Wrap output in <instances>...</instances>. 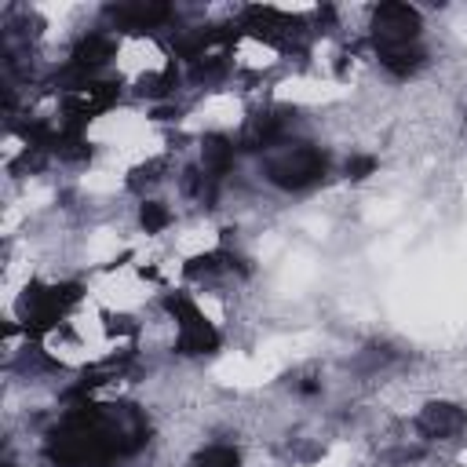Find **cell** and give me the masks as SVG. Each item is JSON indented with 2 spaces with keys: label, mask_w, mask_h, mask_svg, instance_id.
Segmentation results:
<instances>
[{
  "label": "cell",
  "mask_w": 467,
  "mask_h": 467,
  "mask_svg": "<svg viewBox=\"0 0 467 467\" xmlns=\"http://www.w3.org/2000/svg\"><path fill=\"white\" fill-rule=\"evenodd\" d=\"M109 18L120 29H157V26H164L171 18V7L168 4H153V0L117 4V7H109Z\"/></svg>",
  "instance_id": "52a82bcc"
},
{
  "label": "cell",
  "mask_w": 467,
  "mask_h": 467,
  "mask_svg": "<svg viewBox=\"0 0 467 467\" xmlns=\"http://www.w3.org/2000/svg\"><path fill=\"white\" fill-rule=\"evenodd\" d=\"M146 441V420L131 405H77L47 438L55 467H109Z\"/></svg>",
  "instance_id": "6da1fadb"
},
{
  "label": "cell",
  "mask_w": 467,
  "mask_h": 467,
  "mask_svg": "<svg viewBox=\"0 0 467 467\" xmlns=\"http://www.w3.org/2000/svg\"><path fill=\"white\" fill-rule=\"evenodd\" d=\"M416 423H420V431L427 438H452V434H460L467 427V412L460 405H452V401H431L420 412Z\"/></svg>",
  "instance_id": "8992f818"
},
{
  "label": "cell",
  "mask_w": 467,
  "mask_h": 467,
  "mask_svg": "<svg viewBox=\"0 0 467 467\" xmlns=\"http://www.w3.org/2000/svg\"><path fill=\"white\" fill-rule=\"evenodd\" d=\"M379 66L394 77H412L420 66H423V47L420 44H405V47H387V51H376Z\"/></svg>",
  "instance_id": "30bf717a"
},
{
  "label": "cell",
  "mask_w": 467,
  "mask_h": 467,
  "mask_svg": "<svg viewBox=\"0 0 467 467\" xmlns=\"http://www.w3.org/2000/svg\"><path fill=\"white\" fill-rule=\"evenodd\" d=\"M77 299H80L77 285H29L18 299V321L26 325L29 336H40L62 325V317L73 310Z\"/></svg>",
  "instance_id": "7a4b0ae2"
},
{
  "label": "cell",
  "mask_w": 467,
  "mask_h": 467,
  "mask_svg": "<svg viewBox=\"0 0 467 467\" xmlns=\"http://www.w3.org/2000/svg\"><path fill=\"white\" fill-rule=\"evenodd\" d=\"M113 55H117V40H113L109 33H88V36L73 47L69 69H77L80 77H91V73H95L99 66H106Z\"/></svg>",
  "instance_id": "ba28073f"
},
{
  "label": "cell",
  "mask_w": 467,
  "mask_h": 467,
  "mask_svg": "<svg viewBox=\"0 0 467 467\" xmlns=\"http://www.w3.org/2000/svg\"><path fill=\"white\" fill-rule=\"evenodd\" d=\"M164 310L175 321V350L179 354L201 358V354H215L219 350V328L201 314V306L190 296H182V292L164 296Z\"/></svg>",
  "instance_id": "3957f363"
},
{
  "label": "cell",
  "mask_w": 467,
  "mask_h": 467,
  "mask_svg": "<svg viewBox=\"0 0 467 467\" xmlns=\"http://www.w3.org/2000/svg\"><path fill=\"white\" fill-rule=\"evenodd\" d=\"M193 467H241V452L234 445H208L204 452H197Z\"/></svg>",
  "instance_id": "8fae6325"
},
{
  "label": "cell",
  "mask_w": 467,
  "mask_h": 467,
  "mask_svg": "<svg viewBox=\"0 0 467 467\" xmlns=\"http://www.w3.org/2000/svg\"><path fill=\"white\" fill-rule=\"evenodd\" d=\"M234 153H237L234 139H226V135H204L201 139V171L219 182L234 168Z\"/></svg>",
  "instance_id": "9c48e42d"
},
{
  "label": "cell",
  "mask_w": 467,
  "mask_h": 467,
  "mask_svg": "<svg viewBox=\"0 0 467 467\" xmlns=\"http://www.w3.org/2000/svg\"><path fill=\"white\" fill-rule=\"evenodd\" d=\"M139 223H142L146 234H161V230L171 223V212H168L161 201H142V208H139Z\"/></svg>",
  "instance_id": "7c38bea8"
},
{
  "label": "cell",
  "mask_w": 467,
  "mask_h": 467,
  "mask_svg": "<svg viewBox=\"0 0 467 467\" xmlns=\"http://www.w3.org/2000/svg\"><path fill=\"white\" fill-rule=\"evenodd\" d=\"M368 171H376V161H372V157H350V161H347V175H350V179H365Z\"/></svg>",
  "instance_id": "4fadbf2b"
},
{
  "label": "cell",
  "mask_w": 467,
  "mask_h": 467,
  "mask_svg": "<svg viewBox=\"0 0 467 467\" xmlns=\"http://www.w3.org/2000/svg\"><path fill=\"white\" fill-rule=\"evenodd\" d=\"M372 47L387 51V47H405V44H420V11L409 4H379L372 11Z\"/></svg>",
  "instance_id": "5b68a950"
},
{
  "label": "cell",
  "mask_w": 467,
  "mask_h": 467,
  "mask_svg": "<svg viewBox=\"0 0 467 467\" xmlns=\"http://www.w3.org/2000/svg\"><path fill=\"white\" fill-rule=\"evenodd\" d=\"M325 171H328V157L317 146H288L266 157V179L281 190H306L321 182Z\"/></svg>",
  "instance_id": "277c9868"
}]
</instances>
